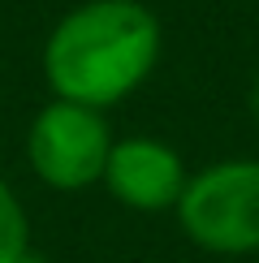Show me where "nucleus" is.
I'll list each match as a JSON object with an SVG mask.
<instances>
[{
    "mask_svg": "<svg viewBox=\"0 0 259 263\" xmlns=\"http://www.w3.org/2000/svg\"><path fill=\"white\" fill-rule=\"evenodd\" d=\"M164 30L143 0H82L43 43V82L52 100L104 108L130 100L160 65Z\"/></svg>",
    "mask_w": 259,
    "mask_h": 263,
    "instance_id": "f257e3e1",
    "label": "nucleus"
},
{
    "mask_svg": "<svg viewBox=\"0 0 259 263\" xmlns=\"http://www.w3.org/2000/svg\"><path fill=\"white\" fill-rule=\"evenodd\" d=\"M186 177H190L186 164L169 142L130 134V138H113L100 185L130 212H173L186 190Z\"/></svg>",
    "mask_w": 259,
    "mask_h": 263,
    "instance_id": "20e7f679",
    "label": "nucleus"
},
{
    "mask_svg": "<svg viewBox=\"0 0 259 263\" xmlns=\"http://www.w3.org/2000/svg\"><path fill=\"white\" fill-rule=\"evenodd\" d=\"M26 246H30L26 207L17 203V194L9 190V181H0V263H13Z\"/></svg>",
    "mask_w": 259,
    "mask_h": 263,
    "instance_id": "39448f33",
    "label": "nucleus"
},
{
    "mask_svg": "<svg viewBox=\"0 0 259 263\" xmlns=\"http://www.w3.org/2000/svg\"><path fill=\"white\" fill-rule=\"evenodd\" d=\"M108 151H113V129H108L104 112L69 100L43 104L26 129L30 173L61 194H78L100 181Z\"/></svg>",
    "mask_w": 259,
    "mask_h": 263,
    "instance_id": "7ed1b4c3",
    "label": "nucleus"
},
{
    "mask_svg": "<svg viewBox=\"0 0 259 263\" xmlns=\"http://www.w3.org/2000/svg\"><path fill=\"white\" fill-rule=\"evenodd\" d=\"M251 112H255V121H259V78H255V86H251Z\"/></svg>",
    "mask_w": 259,
    "mask_h": 263,
    "instance_id": "0eeeda50",
    "label": "nucleus"
},
{
    "mask_svg": "<svg viewBox=\"0 0 259 263\" xmlns=\"http://www.w3.org/2000/svg\"><path fill=\"white\" fill-rule=\"evenodd\" d=\"M177 224L208 255H259V160H220L186 177Z\"/></svg>",
    "mask_w": 259,
    "mask_h": 263,
    "instance_id": "f03ea898",
    "label": "nucleus"
},
{
    "mask_svg": "<svg viewBox=\"0 0 259 263\" xmlns=\"http://www.w3.org/2000/svg\"><path fill=\"white\" fill-rule=\"evenodd\" d=\"M13 263H48V259H43V255H39V250H30V246H26V250H22V255H17Z\"/></svg>",
    "mask_w": 259,
    "mask_h": 263,
    "instance_id": "423d86ee",
    "label": "nucleus"
}]
</instances>
